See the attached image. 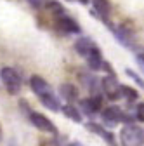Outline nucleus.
<instances>
[{
    "instance_id": "nucleus-1",
    "label": "nucleus",
    "mask_w": 144,
    "mask_h": 146,
    "mask_svg": "<svg viewBox=\"0 0 144 146\" xmlns=\"http://www.w3.org/2000/svg\"><path fill=\"white\" fill-rule=\"evenodd\" d=\"M30 85H31V90L38 96V99L42 101L44 106H47L49 110H52V111H59V108H61V106H59V101H57L56 96H54L50 85H49L42 77L33 75V77L30 78Z\"/></svg>"
},
{
    "instance_id": "nucleus-2",
    "label": "nucleus",
    "mask_w": 144,
    "mask_h": 146,
    "mask_svg": "<svg viewBox=\"0 0 144 146\" xmlns=\"http://www.w3.org/2000/svg\"><path fill=\"white\" fill-rule=\"evenodd\" d=\"M120 141L123 146H142L144 144V131L134 123H129L120 131Z\"/></svg>"
},
{
    "instance_id": "nucleus-3",
    "label": "nucleus",
    "mask_w": 144,
    "mask_h": 146,
    "mask_svg": "<svg viewBox=\"0 0 144 146\" xmlns=\"http://www.w3.org/2000/svg\"><path fill=\"white\" fill-rule=\"evenodd\" d=\"M0 78H2V82H4L9 94L14 96V94H17L21 90V77L17 75V71L14 68H9V66L2 68L0 70Z\"/></svg>"
},
{
    "instance_id": "nucleus-4",
    "label": "nucleus",
    "mask_w": 144,
    "mask_h": 146,
    "mask_svg": "<svg viewBox=\"0 0 144 146\" xmlns=\"http://www.w3.org/2000/svg\"><path fill=\"white\" fill-rule=\"evenodd\" d=\"M101 85H102V90H104V94H106L108 99L115 101V99H118V98L122 96V85L118 84V80H116L113 75L102 77Z\"/></svg>"
},
{
    "instance_id": "nucleus-5",
    "label": "nucleus",
    "mask_w": 144,
    "mask_h": 146,
    "mask_svg": "<svg viewBox=\"0 0 144 146\" xmlns=\"http://www.w3.org/2000/svg\"><path fill=\"white\" fill-rule=\"evenodd\" d=\"M30 122L37 127L38 131L42 132H50V134H56V125H54L47 117H44L42 113H37V111H31L30 113Z\"/></svg>"
},
{
    "instance_id": "nucleus-6",
    "label": "nucleus",
    "mask_w": 144,
    "mask_h": 146,
    "mask_svg": "<svg viewBox=\"0 0 144 146\" xmlns=\"http://www.w3.org/2000/svg\"><path fill=\"white\" fill-rule=\"evenodd\" d=\"M102 120L108 123V125H116L123 120V113H122V110L116 108V106H110V108H106L104 111H102Z\"/></svg>"
},
{
    "instance_id": "nucleus-7",
    "label": "nucleus",
    "mask_w": 144,
    "mask_h": 146,
    "mask_svg": "<svg viewBox=\"0 0 144 146\" xmlns=\"http://www.w3.org/2000/svg\"><path fill=\"white\" fill-rule=\"evenodd\" d=\"M57 26H59V30H63L66 33H80L82 31L78 23L73 17H68V16H57Z\"/></svg>"
},
{
    "instance_id": "nucleus-8",
    "label": "nucleus",
    "mask_w": 144,
    "mask_h": 146,
    "mask_svg": "<svg viewBox=\"0 0 144 146\" xmlns=\"http://www.w3.org/2000/svg\"><path fill=\"white\" fill-rule=\"evenodd\" d=\"M96 47H97V45H96L90 38H87V36H82V38H78V40H77V44H75L77 52L80 54V56H83V58H87V56H89V54H90Z\"/></svg>"
},
{
    "instance_id": "nucleus-9",
    "label": "nucleus",
    "mask_w": 144,
    "mask_h": 146,
    "mask_svg": "<svg viewBox=\"0 0 144 146\" xmlns=\"http://www.w3.org/2000/svg\"><path fill=\"white\" fill-rule=\"evenodd\" d=\"M80 106H82V110L85 113H89V115H94V113H97L99 110H101V98H90V99H83L82 103H80Z\"/></svg>"
},
{
    "instance_id": "nucleus-10",
    "label": "nucleus",
    "mask_w": 144,
    "mask_h": 146,
    "mask_svg": "<svg viewBox=\"0 0 144 146\" xmlns=\"http://www.w3.org/2000/svg\"><path fill=\"white\" fill-rule=\"evenodd\" d=\"M87 127H89V129H90L92 132H96L97 136H101L102 139H106L108 141V144H110V146H116V143H115V137H113V134L111 132H108L106 129H102V127L101 125H97V123H87Z\"/></svg>"
},
{
    "instance_id": "nucleus-11",
    "label": "nucleus",
    "mask_w": 144,
    "mask_h": 146,
    "mask_svg": "<svg viewBox=\"0 0 144 146\" xmlns=\"http://www.w3.org/2000/svg\"><path fill=\"white\" fill-rule=\"evenodd\" d=\"M87 63H89V66H90L94 71H97V70H101L102 68V64H104V61H102V56H101V50L96 47L90 54L87 56Z\"/></svg>"
},
{
    "instance_id": "nucleus-12",
    "label": "nucleus",
    "mask_w": 144,
    "mask_h": 146,
    "mask_svg": "<svg viewBox=\"0 0 144 146\" xmlns=\"http://www.w3.org/2000/svg\"><path fill=\"white\" fill-rule=\"evenodd\" d=\"M92 4H94V9L99 12V16L104 21H108V17H110V14H111L110 2H108V0H92Z\"/></svg>"
},
{
    "instance_id": "nucleus-13",
    "label": "nucleus",
    "mask_w": 144,
    "mask_h": 146,
    "mask_svg": "<svg viewBox=\"0 0 144 146\" xmlns=\"http://www.w3.org/2000/svg\"><path fill=\"white\" fill-rule=\"evenodd\" d=\"M59 94H61L64 99H68L69 103H73V101L78 99V90L71 85V84H63L61 89H59Z\"/></svg>"
},
{
    "instance_id": "nucleus-14",
    "label": "nucleus",
    "mask_w": 144,
    "mask_h": 146,
    "mask_svg": "<svg viewBox=\"0 0 144 146\" xmlns=\"http://www.w3.org/2000/svg\"><path fill=\"white\" fill-rule=\"evenodd\" d=\"M63 113L68 117V118H71V120H75V122H82V117H80V111L73 106V104H66V106H63Z\"/></svg>"
},
{
    "instance_id": "nucleus-15",
    "label": "nucleus",
    "mask_w": 144,
    "mask_h": 146,
    "mask_svg": "<svg viewBox=\"0 0 144 146\" xmlns=\"http://www.w3.org/2000/svg\"><path fill=\"white\" fill-rule=\"evenodd\" d=\"M122 96H125L127 99H137V92L135 90H132V87H125V85H122Z\"/></svg>"
},
{
    "instance_id": "nucleus-16",
    "label": "nucleus",
    "mask_w": 144,
    "mask_h": 146,
    "mask_svg": "<svg viewBox=\"0 0 144 146\" xmlns=\"http://www.w3.org/2000/svg\"><path fill=\"white\" fill-rule=\"evenodd\" d=\"M125 71H127V75H129L130 78H134V80H135V82H137V84H139V85H141L142 89H144V80L137 77V73H135V71H132V70H129V68H127V70H125Z\"/></svg>"
},
{
    "instance_id": "nucleus-17",
    "label": "nucleus",
    "mask_w": 144,
    "mask_h": 146,
    "mask_svg": "<svg viewBox=\"0 0 144 146\" xmlns=\"http://www.w3.org/2000/svg\"><path fill=\"white\" fill-rule=\"evenodd\" d=\"M135 117H137L139 122H144V103L137 104V108H135Z\"/></svg>"
},
{
    "instance_id": "nucleus-18",
    "label": "nucleus",
    "mask_w": 144,
    "mask_h": 146,
    "mask_svg": "<svg viewBox=\"0 0 144 146\" xmlns=\"http://www.w3.org/2000/svg\"><path fill=\"white\" fill-rule=\"evenodd\" d=\"M26 2H28L31 7H35V9H40V7L44 5V0H26Z\"/></svg>"
},
{
    "instance_id": "nucleus-19",
    "label": "nucleus",
    "mask_w": 144,
    "mask_h": 146,
    "mask_svg": "<svg viewBox=\"0 0 144 146\" xmlns=\"http://www.w3.org/2000/svg\"><path fill=\"white\" fill-rule=\"evenodd\" d=\"M137 59H139V64L144 68V54H139V56H137Z\"/></svg>"
},
{
    "instance_id": "nucleus-20",
    "label": "nucleus",
    "mask_w": 144,
    "mask_h": 146,
    "mask_svg": "<svg viewBox=\"0 0 144 146\" xmlns=\"http://www.w3.org/2000/svg\"><path fill=\"white\" fill-rule=\"evenodd\" d=\"M69 146H83V144H82V143H71Z\"/></svg>"
},
{
    "instance_id": "nucleus-21",
    "label": "nucleus",
    "mask_w": 144,
    "mask_h": 146,
    "mask_svg": "<svg viewBox=\"0 0 144 146\" xmlns=\"http://www.w3.org/2000/svg\"><path fill=\"white\" fill-rule=\"evenodd\" d=\"M78 2H80V4H83V5H87V4H89V0H78Z\"/></svg>"
}]
</instances>
